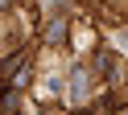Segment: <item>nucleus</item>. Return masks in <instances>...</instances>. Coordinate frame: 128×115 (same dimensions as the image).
I'll use <instances>...</instances> for the list:
<instances>
[{"label": "nucleus", "instance_id": "obj_1", "mask_svg": "<svg viewBox=\"0 0 128 115\" xmlns=\"http://www.w3.org/2000/svg\"><path fill=\"white\" fill-rule=\"evenodd\" d=\"M70 82H74V86H70V95H74V99H87V90H91V86H87V70H83V66L70 74Z\"/></svg>", "mask_w": 128, "mask_h": 115}, {"label": "nucleus", "instance_id": "obj_2", "mask_svg": "<svg viewBox=\"0 0 128 115\" xmlns=\"http://www.w3.org/2000/svg\"><path fill=\"white\" fill-rule=\"evenodd\" d=\"M62 33H66V25H62V21H54V25H50V33H46V37H50V41H62Z\"/></svg>", "mask_w": 128, "mask_h": 115}]
</instances>
